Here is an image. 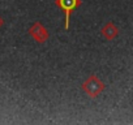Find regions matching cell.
Wrapping results in <instances>:
<instances>
[{
	"label": "cell",
	"mask_w": 133,
	"mask_h": 125,
	"mask_svg": "<svg viewBox=\"0 0 133 125\" xmlns=\"http://www.w3.org/2000/svg\"><path fill=\"white\" fill-rule=\"evenodd\" d=\"M81 87L84 93H86L90 98H97L104 90V84L95 74H91L90 77H88V80L82 84Z\"/></svg>",
	"instance_id": "1"
},
{
	"label": "cell",
	"mask_w": 133,
	"mask_h": 125,
	"mask_svg": "<svg viewBox=\"0 0 133 125\" xmlns=\"http://www.w3.org/2000/svg\"><path fill=\"white\" fill-rule=\"evenodd\" d=\"M81 0H55V4L64 12L65 15V22H64V27L68 30L69 29V17L71 13L77 9L81 5Z\"/></svg>",
	"instance_id": "2"
},
{
	"label": "cell",
	"mask_w": 133,
	"mask_h": 125,
	"mask_svg": "<svg viewBox=\"0 0 133 125\" xmlns=\"http://www.w3.org/2000/svg\"><path fill=\"white\" fill-rule=\"evenodd\" d=\"M29 34L30 37L37 42V43H46L50 38V33L46 29V26L41 22H34L30 29H29Z\"/></svg>",
	"instance_id": "3"
},
{
	"label": "cell",
	"mask_w": 133,
	"mask_h": 125,
	"mask_svg": "<svg viewBox=\"0 0 133 125\" xmlns=\"http://www.w3.org/2000/svg\"><path fill=\"white\" fill-rule=\"evenodd\" d=\"M101 34H102V37H103L104 39L112 40V39H115V38L119 35V29H117V26H116L115 24L107 22V24L101 29Z\"/></svg>",
	"instance_id": "4"
},
{
	"label": "cell",
	"mask_w": 133,
	"mask_h": 125,
	"mask_svg": "<svg viewBox=\"0 0 133 125\" xmlns=\"http://www.w3.org/2000/svg\"><path fill=\"white\" fill-rule=\"evenodd\" d=\"M3 25H4V20L3 17H0V27H3Z\"/></svg>",
	"instance_id": "5"
}]
</instances>
